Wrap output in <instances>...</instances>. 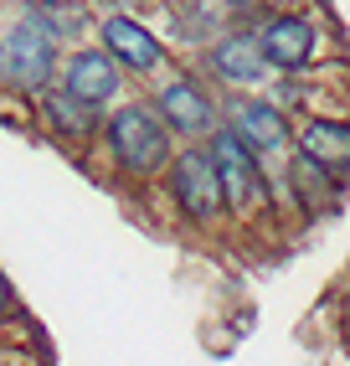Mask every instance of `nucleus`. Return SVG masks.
I'll return each mask as SVG.
<instances>
[{"label":"nucleus","mask_w":350,"mask_h":366,"mask_svg":"<svg viewBox=\"0 0 350 366\" xmlns=\"http://www.w3.org/2000/svg\"><path fill=\"white\" fill-rule=\"evenodd\" d=\"M175 134L160 119V109L149 99H129V104H114L104 119V134H98V155L114 170V181L124 186H149L160 181L170 160H175Z\"/></svg>","instance_id":"1"},{"label":"nucleus","mask_w":350,"mask_h":366,"mask_svg":"<svg viewBox=\"0 0 350 366\" xmlns=\"http://www.w3.org/2000/svg\"><path fill=\"white\" fill-rule=\"evenodd\" d=\"M160 191L175 212V222L191 227V232H216V227L232 222L227 186H221V170H216L206 144H181L170 170L160 176Z\"/></svg>","instance_id":"2"},{"label":"nucleus","mask_w":350,"mask_h":366,"mask_svg":"<svg viewBox=\"0 0 350 366\" xmlns=\"http://www.w3.org/2000/svg\"><path fill=\"white\" fill-rule=\"evenodd\" d=\"M206 150H211V160H216V170H221V186H227V207H232V222L237 227H263L273 212H279L284 202H279V181L268 176V160L247 144L227 119H221V129L206 139Z\"/></svg>","instance_id":"3"},{"label":"nucleus","mask_w":350,"mask_h":366,"mask_svg":"<svg viewBox=\"0 0 350 366\" xmlns=\"http://www.w3.org/2000/svg\"><path fill=\"white\" fill-rule=\"evenodd\" d=\"M57 36L41 26L31 11H21V21H11L0 31V88L41 99L57 78Z\"/></svg>","instance_id":"4"},{"label":"nucleus","mask_w":350,"mask_h":366,"mask_svg":"<svg viewBox=\"0 0 350 366\" xmlns=\"http://www.w3.org/2000/svg\"><path fill=\"white\" fill-rule=\"evenodd\" d=\"M149 104L160 109V119L170 124L175 139L186 144H206L221 119H227V109H221V99L196 78V72H170V78H160V88L149 93Z\"/></svg>","instance_id":"5"},{"label":"nucleus","mask_w":350,"mask_h":366,"mask_svg":"<svg viewBox=\"0 0 350 366\" xmlns=\"http://www.w3.org/2000/svg\"><path fill=\"white\" fill-rule=\"evenodd\" d=\"M227 124L253 144L268 165L294 155V144H299V124L289 119V109L273 99V93H242V99H232L227 104Z\"/></svg>","instance_id":"6"},{"label":"nucleus","mask_w":350,"mask_h":366,"mask_svg":"<svg viewBox=\"0 0 350 366\" xmlns=\"http://www.w3.org/2000/svg\"><path fill=\"white\" fill-rule=\"evenodd\" d=\"M345 197V181L330 176L324 165H314L309 155H284V170H279V202L294 207L299 222H319V217H330Z\"/></svg>","instance_id":"7"},{"label":"nucleus","mask_w":350,"mask_h":366,"mask_svg":"<svg viewBox=\"0 0 350 366\" xmlns=\"http://www.w3.org/2000/svg\"><path fill=\"white\" fill-rule=\"evenodd\" d=\"M258 41L268 52V67L279 78H304L319 57V26L304 16V11H273L263 26H258Z\"/></svg>","instance_id":"8"},{"label":"nucleus","mask_w":350,"mask_h":366,"mask_svg":"<svg viewBox=\"0 0 350 366\" xmlns=\"http://www.w3.org/2000/svg\"><path fill=\"white\" fill-rule=\"evenodd\" d=\"M206 72L232 93H258L273 67H268V52H263L258 31H221L206 46Z\"/></svg>","instance_id":"9"},{"label":"nucleus","mask_w":350,"mask_h":366,"mask_svg":"<svg viewBox=\"0 0 350 366\" xmlns=\"http://www.w3.org/2000/svg\"><path fill=\"white\" fill-rule=\"evenodd\" d=\"M62 88L93 109H114L124 93V67L114 62L109 46H72L62 62Z\"/></svg>","instance_id":"10"},{"label":"nucleus","mask_w":350,"mask_h":366,"mask_svg":"<svg viewBox=\"0 0 350 366\" xmlns=\"http://www.w3.org/2000/svg\"><path fill=\"white\" fill-rule=\"evenodd\" d=\"M98 46H109L114 62L124 72H134V78H155V72L165 67V41L149 31L144 21L124 16V11H114V16L98 21Z\"/></svg>","instance_id":"11"},{"label":"nucleus","mask_w":350,"mask_h":366,"mask_svg":"<svg viewBox=\"0 0 350 366\" xmlns=\"http://www.w3.org/2000/svg\"><path fill=\"white\" fill-rule=\"evenodd\" d=\"M36 114H41L46 134L62 139V144H72V150L93 144L98 134H104V119H109L104 109H93V104H83V99H72L67 88H46V93H41V104H36Z\"/></svg>","instance_id":"12"},{"label":"nucleus","mask_w":350,"mask_h":366,"mask_svg":"<svg viewBox=\"0 0 350 366\" xmlns=\"http://www.w3.org/2000/svg\"><path fill=\"white\" fill-rule=\"evenodd\" d=\"M299 155H309L314 165H324L330 176L350 181V119L345 114H309L299 124Z\"/></svg>","instance_id":"13"},{"label":"nucleus","mask_w":350,"mask_h":366,"mask_svg":"<svg viewBox=\"0 0 350 366\" xmlns=\"http://www.w3.org/2000/svg\"><path fill=\"white\" fill-rule=\"evenodd\" d=\"M26 11H31V16H36V21H41V26L52 31L57 41H78V36L93 26L88 11L78 6V0H31Z\"/></svg>","instance_id":"14"},{"label":"nucleus","mask_w":350,"mask_h":366,"mask_svg":"<svg viewBox=\"0 0 350 366\" xmlns=\"http://www.w3.org/2000/svg\"><path fill=\"white\" fill-rule=\"evenodd\" d=\"M16 315H21V305H16V289H11V279H6V274H0V325H11Z\"/></svg>","instance_id":"15"}]
</instances>
